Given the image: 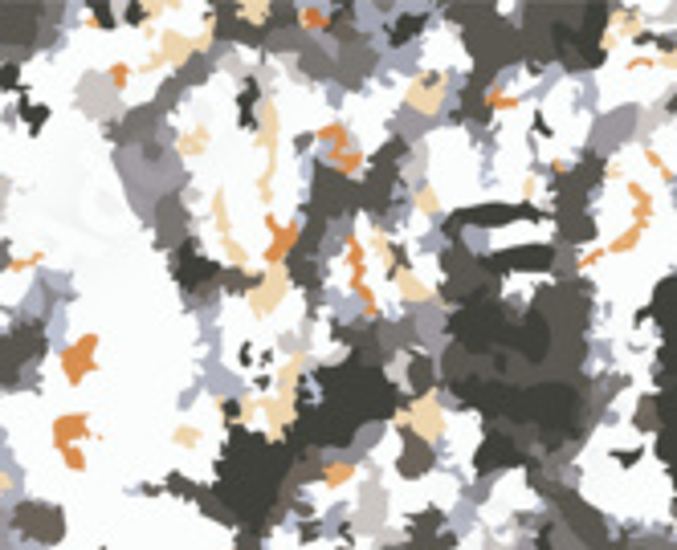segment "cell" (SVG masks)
Masks as SVG:
<instances>
[{"mask_svg": "<svg viewBox=\"0 0 677 550\" xmlns=\"http://www.w3.org/2000/svg\"><path fill=\"white\" fill-rule=\"evenodd\" d=\"M94 347H99V339H94V335H86V339H78L74 347H66L62 367H66V379H69V383H82L86 375L94 371V355H90Z\"/></svg>", "mask_w": 677, "mask_h": 550, "instance_id": "1", "label": "cell"}, {"mask_svg": "<svg viewBox=\"0 0 677 550\" xmlns=\"http://www.w3.org/2000/svg\"><path fill=\"white\" fill-rule=\"evenodd\" d=\"M86 437V416H57L53 420V440H57V449H66L69 440Z\"/></svg>", "mask_w": 677, "mask_h": 550, "instance_id": "2", "label": "cell"}, {"mask_svg": "<svg viewBox=\"0 0 677 550\" xmlns=\"http://www.w3.org/2000/svg\"><path fill=\"white\" fill-rule=\"evenodd\" d=\"M62 461H66V469H74V473L86 469V456H82V449H78V444H66V449H62Z\"/></svg>", "mask_w": 677, "mask_h": 550, "instance_id": "3", "label": "cell"}, {"mask_svg": "<svg viewBox=\"0 0 677 550\" xmlns=\"http://www.w3.org/2000/svg\"><path fill=\"white\" fill-rule=\"evenodd\" d=\"M176 444H180V449H196L200 440H204V432H200V428H176Z\"/></svg>", "mask_w": 677, "mask_h": 550, "instance_id": "4", "label": "cell"}, {"mask_svg": "<svg viewBox=\"0 0 677 550\" xmlns=\"http://www.w3.org/2000/svg\"><path fill=\"white\" fill-rule=\"evenodd\" d=\"M4 489H9V477H0V493H4Z\"/></svg>", "mask_w": 677, "mask_h": 550, "instance_id": "5", "label": "cell"}]
</instances>
